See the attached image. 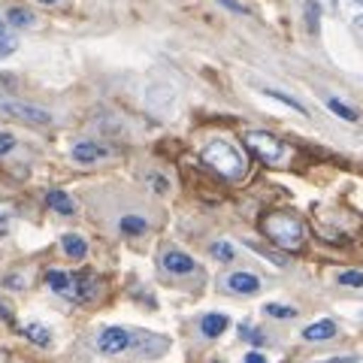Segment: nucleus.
Returning <instances> with one entry per match:
<instances>
[{"label": "nucleus", "mask_w": 363, "mask_h": 363, "mask_svg": "<svg viewBox=\"0 0 363 363\" xmlns=\"http://www.w3.org/2000/svg\"><path fill=\"white\" fill-rule=\"evenodd\" d=\"M260 230H264L269 242H276L279 248H285V252H297L306 240L303 221L291 212H267L264 218H260Z\"/></svg>", "instance_id": "obj_1"}, {"label": "nucleus", "mask_w": 363, "mask_h": 363, "mask_svg": "<svg viewBox=\"0 0 363 363\" xmlns=\"http://www.w3.org/2000/svg\"><path fill=\"white\" fill-rule=\"evenodd\" d=\"M203 164H209L215 173L230 179V182L242 179L248 173V161H245L242 149L233 143H227V140H212L206 149H203Z\"/></svg>", "instance_id": "obj_2"}, {"label": "nucleus", "mask_w": 363, "mask_h": 363, "mask_svg": "<svg viewBox=\"0 0 363 363\" xmlns=\"http://www.w3.org/2000/svg\"><path fill=\"white\" fill-rule=\"evenodd\" d=\"M245 145L252 149L264 164H281L288 157V145L279 140V136H272L267 130H248L245 133Z\"/></svg>", "instance_id": "obj_3"}, {"label": "nucleus", "mask_w": 363, "mask_h": 363, "mask_svg": "<svg viewBox=\"0 0 363 363\" xmlns=\"http://www.w3.org/2000/svg\"><path fill=\"white\" fill-rule=\"evenodd\" d=\"M0 109L6 112V116H16L28 124H49L52 116L45 112L43 106H33V104H21V100H0Z\"/></svg>", "instance_id": "obj_4"}, {"label": "nucleus", "mask_w": 363, "mask_h": 363, "mask_svg": "<svg viewBox=\"0 0 363 363\" xmlns=\"http://www.w3.org/2000/svg\"><path fill=\"white\" fill-rule=\"evenodd\" d=\"M97 348L104 354H121V351L133 348V333L124 330V327H109V330L97 336Z\"/></svg>", "instance_id": "obj_5"}, {"label": "nucleus", "mask_w": 363, "mask_h": 363, "mask_svg": "<svg viewBox=\"0 0 363 363\" xmlns=\"http://www.w3.org/2000/svg\"><path fill=\"white\" fill-rule=\"evenodd\" d=\"M109 155H112V149H106L104 143H94V140H82L70 149V157L76 164H100V161H106Z\"/></svg>", "instance_id": "obj_6"}, {"label": "nucleus", "mask_w": 363, "mask_h": 363, "mask_svg": "<svg viewBox=\"0 0 363 363\" xmlns=\"http://www.w3.org/2000/svg\"><path fill=\"white\" fill-rule=\"evenodd\" d=\"M161 267L167 272H173V276H188V272L197 269V260L185 252H179V248H169V252L161 255Z\"/></svg>", "instance_id": "obj_7"}, {"label": "nucleus", "mask_w": 363, "mask_h": 363, "mask_svg": "<svg viewBox=\"0 0 363 363\" xmlns=\"http://www.w3.org/2000/svg\"><path fill=\"white\" fill-rule=\"evenodd\" d=\"M45 281H49V288H52L55 294H61V297L73 300L76 276H70V272H64V269H49V272H45Z\"/></svg>", "instance_id": "obj_8"}, {"label": "nucleus", "mask_w": 363, "mask_h": 363, "mask_svg": "<svg viewBox=\"0 0 363 363\" xmlns=\"http://www.w3.org/2000/svg\"><path fill=\"white\" fill-rule=\"evenodd\" d=\"M227 288L233 294H257L260 279L252 276V272H230V276H227Z\"/></svg>", "instance_id": "obj_9"}, {"label": "nucleus", "mask_w": 363, "mask_h": 363, "mask_svg": "<svg viewBox=\"0 0 363 363\" xmlns=\"http://www.w3.org/2000/svg\"><path fill=\"white\" fill-rule=\"evenodd\" d=\"M227 327H230V318L227 315H218V312H212V315H203L200 318V333L206 336V339H215V336H221Z\"/></svg>", "instance_id": "obj_10"}, {"label": "nucleus", "mask_w": 363, "mask_h": 363, "mask_svg": "<svg viewBox=\"0 0 363 363\" xmlns=\"http://www.w3.org/2000/svg\"><path fill=\"white\" fill-rule=\"evenodd\" d=\"M133 345H136V351H140L143 357H155V354H161V351L167 348V339L155 336V333H140V336H133Z\"/></svg>", "instance_id": "obj_11"}, {"label": "nucleus", "mask_w": 363, "mask_h": 363, "mask_svg": "<svg viewBox=\"0 0 363 363\" xmlns=\"http://www.w3.org/2000/svg\"><path fill=\"white\" fill-rule=\"evenodd\" d=\"M336 336V324L330 318H324V321H315L303 330V339L306 342H324V339H333Z\"/></svg>", "instance_id": "obj_12"}, {"label": "nucleus", "mask_w": 363, "mask_h": 363, "mask_svg": "<svg viewBox=\"0 0 363 363\" xmlns=\"http://www.w3.org/2000/svg\"><path fill=\"white\" fill-rule=\"evenodd\" d=\"M97 294V279L94 276H76V288H73V300L76 303H88Z\"/></svg>", "instance_id": "obj_13"}, {"label": "nucleus", "mask_w": 363, "mask_h": 363, "mask_svg": "<svg viewBox=\"0 0 363 363\" xmlns=\"http://www.w3.org/2000/svg\"><path fill=\"white\" fill-rule=\"evenodd\" d=\"M61 248H64V255L73 257V260H82L88 255V242L79 233H67L64 240H61Z\"/></svg>", "instance_id": "obj_14"}, {"label": "nucleus", "mask_w": 363, "mask_h": 363, "mask_svg": "<svg viewBox=\"0 0 363 363\" xmlns=\"http://www.w3.org/2000/svg\"><path fill=\"white\" fill-rule=\"evenodd\" d=\"M45 203L55 209V212H61V215H76V203L64 194V191H49L45 194Z\"/></svg>", "instance_id": "obj_15"}, {"label": "nucleus", "mask_w": 363, "mask_h": 363, "mask_svg": "<svg viewBox=\"0 0 363 363\" xmlns=\"http://www.w3.org/2000/svg\"><path fill=\"white\" fill-rule=\"evenodd\" d=\"M118 230L124 236H143L145 230H149V224H145L143 215H124V218L118 221Z\"/></svg>", "instance_id": "obj_16"}, {"label": "nucleus", "mask_w": 363, "mask_h": 363, "mask_svg": "<svg viewBox=\"0 0 363 363\" xmlns=\"http://www.w3.org/2000/svg\"><path fill=\"white\" fill-rule=\"evenodd\" d=\"M6 21H9V28H30L33 25V13L30 9H9L6 13Z\"/></svg>", "instance_id": "obj_17"}, {"label": "nucleus", "mask_w": 363, "mask_h": 363, "mask_svg": "<svg viewBox=\"0 0 363 363\" xmlns=\"http://www.w3.org/2000/svg\"><path fill=\"white\" fill-rule=\"evenodd\" d=\"M21 333H25V336L30 339L33 345H43V348L52 342V336H49V330H45L43 324H28V327H25V330H21Z\"/></svg>", "instance_id": "obj_18"}, {"label": "nucleus", "mask_w": 363, "mask_h": 363, "mask_svg": "<svg viewBox=\"0 0 363 363\" xmlns=\"http://www.w3.org/2000/svg\"><path fill=\"white\" fill-rule=\"evenodd\" d=\"M306 28H309V33H318V28H321V4L318 0L306 4Z\"/></svg>", "instance_id": "obj_19"}, {"label": "nucleus", "mask_w": 363, "mask_h": 363, "mask_svg": "<svg viewBox=\"0 0 363 363\" xmlns=\"http://www.w3.org/2000/svg\"><path fill=\"white\" fill-rule=\"evenodd\" d=\"M267 97H272V100H279V104H285V106H291L294 112H300V116H306V106L300 104V100H294L291 94H285V91H276V88H267L264 91Z\"/></svg>", "instance_id": "obj_20"}, {"label": "nucleus", "mask_w": 363, "mask_h": 363, "mask_svg": "<svg viewBox=\"0 0 363 363\" xmlns=\"http://www.w3.org/2000/svg\"><path fill=\"white\" fill-rule=\"evenodd\" d=\"M13 52H16V40H13V33H9V25L0 21V61L9 58Z\"/></svg>", "instance_id": "obj_21"}, {"label": "nucleus", "mask_w": 363, "mask_h": 363, "mask_svg": "<svg viewBox=\"0 0 363 363\" xmlns=\"http://www.w3.org/2000/svg\"><path fill=\"white\" fill-rule=\"evenodd\" d=\"M327 109L333 112V116H339V118H345V121H357V112L351 109V106H345L342 100H336V97H330L327 100Z\"/></svg>", "instance_id": "obj_22"}, {"label": "nucleus", "mask_w": 363, "mask_h": 363, "mask_svg": "<svg viewBox=\"0 0 363 363\" xmlns=\"http://www.w3.org/2000/svg\"><path fill=\"white\" fill-rule=\"evenodd\" d=\"M339 285H345V288H363V272H357V269L339 272Z\"/></svg>", "instance_id": "obj_23"}, {"label": "nucleus", "mask_w": 363, "mask_h": 363, "mask_svg": "<svg viewBox=\"0 0 363 363\" xmlns=\"http://www.w3.org/2000/svg\"><path fill=\"white\" fill-rule=\"evenodd\" d=\"M264 312L272 315V318H297V309H291V306H279V303H267Z\"/></svg>", "instance_id": "obj_24"}, {"label": "nucleus", "mask_w": 363, "mask_h": 363, "mask_svg": "<svg viewBox=\"0 0 363 363\" xmlns=\"http://www.w3.org/2000/svg\"><path fill=\"white\" fill-rule=\"evenodd\" d=\"M212 255L215 257H218V260H233V248L230 245H227V242H212Z\"/></svg>", "instance_id": "obj_25"}, {"label": "nucleus", "mask_w": 363, "mask_h": 363, "mask_svg": "<svg viewBox=\"0 0 363 363\" xmlns=\"http://www.w3.org/2000/svg\"><path fill=\"white\" fill-rule=\"evenodd\" d=\"M13 149H16V136L13 133H0V157L9 155Z\"/></svg>", "instance_id": "obj_26"}, {"label": "nucleus", "mask_w": 363, "mask_h": 363, "mask_svg": "<svg viewBox=\"0 0 363 363\" xmlns=\"http://www.w3.org/2000/svg\"><path fill=\"white\" fill-rule=\"evenodd\" d=\"M218 4L224 6V9H230V13H240V16H245L248 9L242 6V4H236V0H218Z\"/></svg>", "instance_id": "obj_27"}, {"label": "nucleus", "mask_w": 363, "mask_h": 363, "mask_svg": "<svg viewBox=\"0 0 363 363\" xmlns=\"http://www.w3.org/2000/svg\"><path fill=\"white\" fill-rule=\"evenodd\" d=\"M149 179H152V185H155L157 194H167V191H169V182L167 179H161V176H149Z\"/></svg>", "instance_id": "obj_28"}, {"label": "nucleus", "mask_w": 363, "mask_h": 363, "mask_svg": "<svg viewBox=\"0 0 363 363\" xmlns=\"http://www.w3.org/2000/svg\"><path fill=\"white\" fill-rule=\"evenodd\" d=\"M0 321H6V324H13V321H16V318H13V309H9L4 300H0Z\"/></svg>", "instance_id": "obj_29"}, {"label": "nucleus", "mask_w": 363, "mask_h": 363, "mask_svg": "<svg viewBox=\"0 0 363 363\" xmlns=\"http://www.w3.org/2000/svg\"><path fill=\"white\" fill-rule=\"evenodd\" d=\"M245 363H267V357L260 354V351H248V354H245Z\"/></svg>", "instance_id": "obj_30"}, {"label": "nucleus", "mask_w": 363, "mask_h": 363, "mask_svg": "<svg viewBox=\"0 0 363 363\" xmlns=\"http://www.w3.org/2000/svg\"><path fill=\"white\" fill-rule=\"evenodd\" d=\"M245 339H252V342H260V345H264V336H260L257 330H248V327H245V333H242Z\"/></svg>", "instance_id": "obj_31"}, {"label": "nucleus", "mask_w": 363, "mask_h": 363, "mask_svg": "<svg viewBox=\"0 0 363 363\" xmlns=\"http://www.w3.org/2000/svg\"><path fill=\"white\" fill-rule=\"evenodd\" d=\"M357 357H333V360H327V363H354Z\"/></svg>", "instance_id": "obj_32"}, {"label": "nucleus", "mask_w": 363, "mask_h": 363, "mask_svg": "<svg viewBox=\"0 0 363 363\" xmlns=\"http://www.w3.org/2000/svg\"><path fill=\"white\" fill-rule=\"evenodd\" d=\"M0 233H6V218L4 215H0Z\"/></svg>", "instance_id": "obj_33"}, {"label": "nucleus", "mask_w": 363, "mask_h": 363, "mask_svg": "<svg viewBox=\"0 0 363 363\" xmlns=\"http://www.w3.org/2000/svg\"><path fill=\"white\" fill-rule=\"evenodd\" d=\"M354 25H357V28L363 30V16H360V18H354Z\"/></svg>", "instance_id": "obj_34"}, {"label": "nucleus", "mask_w": 363, "mask_h": 363, "mask_svg": "<svg viewBox=\"0 0 363 363\" xmlns=\"http://www.w3.org/2000/svg\"><path fill=\"white\" fill-rule=\"evenodd\" d=\"M40 4H58V0H40Z\"/></svg>", "instance_id": "obj_35"}, {"label": "nucleus", "mask_w": 363, "mask_h": 363, "mask_svg": "<svg viewBox=\"0 0 363 363\" xmlns=\"http://www.w3.org/2000/svg\"><path fill=\"white\" fill-rule=\"evenodd\" d=\"M354 4H357V6H363V0H354Z\"/></svg>", "instance_id": "obj_36"}, {"label": "nucleus", "mask_w": 363, "mask_h": 363, "mask_svg": "<svg viewBox=\"0 0 363 363\" xmlns=\"http://www.w3.org/2000/svg\"><path fill=\"white\" fill-rule=\"evenodd\" d=\"M333 4H336V0H333Z\"/></svg>", "instance_id": "obj_37"}]
</instances>
